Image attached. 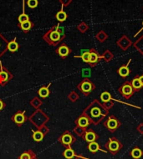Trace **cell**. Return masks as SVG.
<instances>
[{
  "mask_svg": "<svg viewBox=\"0 0 143 159\" xmlns=\"http://www.w3.org/2000/svg\"><path fill=\"white\" fill-rule=\"evenodd\" d=\"M131 61H132V59H129L127 64L121 65V67L118 68L117 73L122 78H126V77H128V75L131 74V70L129 68V64L131 63Z\"/></svg>",
  "mask_w": 143,
  "mask_h": 159,
  "instance_id": "cell-7",
  "label": "cell"
},
{
  "mask_svg": "<svg viewBox=\"0 0 143 159\" xmlns=\"http://www.w3.org/2000/svg\"><path fill=\"white\" fill-rule=\"evenodd\" d=\"M139 79H140L141 83H142V87H143V75H142V76H140V77H139Z\"/></svg>",
  "mask_w": 143,
  "mask_h": 159,
  "instance_id": "cell-33",
  "label": "cell"
},
{
  "mask_svg": "<svg viewBox=\"0 0 143 159\" xmlns=\"http://www.w3.org/2000/svg\"><path fill=\"white\" fill-rule=\"evenodd\" d=\"M100 99L102 100L103 103H106V102H108V101H110L112 100V97H111V95H110V93L108 92H103L100 95Z\"/></svg>",
  "mask_w": 143,
  "mask_h": 159,
  "instance_id": "cell-16",
  "label": "cell"
},
{
  "mask_svg": "<svg viewBox=\"0 0 143 159\" xmlns=\"http://www.w3.org/2000/svg\"><path fill=\"white\" fill-rule=\"evenodd\" d=\"M18 48H19V45L15 41H12L8 44V48L11 52H15L18 49Z\"/></svg>",
  "mask_w": 143,
  "mask_h": 159,
  "instance_id": "cell-20",
  "label": "cell"
},
{
  "mask_svg": "<svg viewBox=\"0 0 143 159\" xmlns=\"http://www.w3.org/2000/svg\"><path fill=\"white\" fill-rule=\"evenodd\" d=\"M95 85L93 84L90 80L86 79L84 81H82L80 83V84L79 85V89L85 94V95H88L90 94L94 89H95Z\"/></svg>",
  "mask_w": 143,
  "mask_h": 159,
  "instance_id": "cell-5",
  "label": "cell"
},
{
  "mask_svg": "<svg viewBox=\"0 0 143 159\" xmlns=\"http://www.w3.org/2000/svg\"><path fill=\"white\" fill-rule=\"evenodd\" d=\"M27 4L29 8L31 9H34L37 7L38 5V0H28L27 2Z\"/></svg>",
  "mask_w": 143,
  "mask_h": 159,
  "instance_id": "cell-24",
  "label": "cell"
},
{
  "mask_svg": "<svg viewBox=\"0 0 143 159\" xmlns=\"http://www.w3.org/2000/svg\"><path fill=\"white\" fill-rule=\"evenodd\" d=\"M90 119L87 115H83L80 117H79L77 120V124L79 125V127H86L87 126L90 125Z\"/></svg>",
  "mask_w": 143,
  "mask_h": 159,
  "instance_id": "cell-9",
  "label": "cell"
},
{
  "mask_svg": "<svg viewBox=\"0 0 143 159\" xmlns=\"http://www.w3.org/2000/svg\"><path fill=\"white\" fill-rule=\"evenodd\" d=\"M8 80V74L5 72H1L0 74V82H5Z\"/></svg>",
  "mask_w": 143,
  "mask_h": 159,
  "instance_id": "cell-27",
  "label": "cell"
},
{
  "mask_svg": "<svg viewBox=\"0 0 143 159\" xmlns=\"http://www.w3.org/2000/svg\"><path fill=\"white\" fill-rule=\"evenodd\" d=\"M90 76V71L89 70V69H85V70H83V76Z\"/></svg>",
  "mask_w": 143,
  "mask_h": 159,
  "instance_id": "cell-31",
  "label": "cell"
},
{
  "mask_svg": "<svg viewBox=\"0 0 143 159\" xmlns=\"http://www.w3.org/2000/svg\"><path fill=\"white\" fill-rule=\"evenodd\" d=\"M3 41L2 40V38L0 37V52L3 51V47H2L3 46Z\"/></svg>",
  "mask_w": 143,
  "mask_h": 159,
  "instance_id": "cell-32",
  "label": "cell"
},
{
  "mask_svg": "<svg viewBox=\"0 0 143 159\" xmlns=\"http://www.w3.org/2000/svg\"><path fill=\"white\" fill-rule=\"evenodd\" d=\"M49 38L53 42H58L60 38V33L57 30H52L49 33Z\"/></svg>",
  "mask_w": 143,
  "mask_h": 159,
  "instance_id": "cell-12",
  "label": "cell"
},
{
  "mask_svg": "<svg viewBox=\"0 0 143 159\" xmlns=\"http://www.w3.org/2000/svg\"><path fill=\"white\" fill-rule=\"evenodd\" d=\"M43 138H44V135L41 132H36L33 133V139L37 142L41 141Z\"/></svg>",
  "mask_w": 143,
  "mask_h": 159,
  "instance_id": "cell-23",
  "label": "cell"
},
{
  "mask_svg": "<svg viewBox=\"0 0 143 159\" xmlns=\"http://www.w3.org/2000/svg\"><path fill=\"white\" fill-rule=\"evenodd\" d=\"M80 58H82V60L85 63L89 64V59H90V51L89 52H85L84 53H82V55L80 56Z\"/></svg>",
  "mask_w": 143,
  "mask_h": 159,
  "instance_id": "cell-25",
  "label": "cell"
},
{
  "mask_svg": "<svg viewBox=\"0 0 143 159\" xmlns=\"http://www.w3.org/2000/svg\"><path fill=\"white\" fill-rule=\"evenodd\" d=\"M114 105V103L113 102H110V101H108V102H106V103H104V107L106 108L107 107V109H109V108H111V107Z\"/></svg>",
  "mask_w": 143,
  "mask_h": 159,
  "instance_id": "cell-28",
  "label": "cell"
},
{
  "mask_svg": "<svg viewBox=\"0 0 143 159\" xmlns=\"http://www.w3.org/2000/svg\"><path fill=\"white\" fill-rule=\"evenodd\" d=\"M122 147H123V145L121 144V142L115 137L110 138L105 145L106 149L107 150L108 152H110L111 155L117 154L121 150Z\"/></svg>",
  "mask_w": 143,
  "mask_h": 159,
  "instance_id": "cell-2",
  "label": "cell"
},
{
  "mask_svg": "<svg viewBox=\"0 0 143 159\" xmlns=\"http://www.w3.org/2000/svg\"><path fill=\"white\" fill-rule=\"evenodd\" d=\"M118 91L121 95L126 99H129L135 93V91L131 84V82H126L121 87H119Z\"/></svg>",
  "mask_w": 143,
  "mask_h": 159,
  "instance_id": "cell-4",
  "label": "cell"
},
{
  "mask_svg": "<svg viewBox=\"0 0 143 159\" xmlns=\"http://www.w3.org/2000/svg\"><path fill=\"white\" fill-rule=\"evenodd\" d=\"M14 122L18 124H20L23 123L24 122V116L23 113H17L15 116H14Z\"/></svg>",
  "mask_w": 143,
  "mask_h": 159,
  "instance_id": "cell-18",
  "label": "cell"
},
{
  "mask_svg": "<svg viewBox=\"0 0 143 159\" xmlns=\"http://www.w3.org/2000/svg\"><path fill=\"white\" fill-rule=\"evenodd\" d=\"M49 89H48L47 87H42V88L39 91V96H41L42 97H48V96H49Z\"/></svg>",
  "mask_w": 143,
  "mask_h": 159,
  "instance_id": "cell-22",
  "label": "cell"
},
{
  "mask_svg": "<svg viewBox=\"0 0 143 159\" xmlns=\"http://www.w3.org/2000/svg\"><path fill=\"white\" fill-rule=\"evenodd\" d=\"M131 84H132V87H133V89H134V91H135V93L139 92V91L143 87L141 83V81H140V79H139V77H137V76H136V77L132 79V81H131Z\"/></svg>",
  "mask_w": 143,
  "mask_h": 159,
  "instance_id": "cell-10",
  "label": "cell"
},
{
  "mask_svg": "<svg viewBox=\"0 0 143 159\" xmlns=\"http://www.w3.org/2000/svg\"><path fill=\"white\" fill-rule=\"evenodd\" d=\"M100 34L101 35V38H100V42H103V41H105V39L107 38V36H106V32H103V31H100Z\"/></svg>",
  "mask_w": 143,
  "mask_h": 159,
  "instance_id": "cell-29",
  "label": "cell"
},
{
  "mask_svg": "<svg viewBox=\"0 0 143 159\" xmlns=\"http://www.w3.org/2000/svg\"><path fill=\"white\" fill-rule=\"evenodd\" d=\"M20 27H21V28H22L23 30H24V31H28V30H29V29L31 28V27H32V23H31V22L29 21L24 22V23H22L20 24Z\"/></svg>",
  "mask_w": 143,
  "mask_h": 159,
  "instance_id": "cell-21",
  "label": "cell"
},
{
  "mask_svg": "<svg viewBox=\"0 0 143 159\" xmlns=\"http://www.w3.org/2000/svg\"><path fill=\"white\" fill-rule=\"evenodd\" d=\"M20 159H30V155L29 153H27V152L23 153L21 157H20Z\"/></svg>",
  "mask_w": 143,
  "mask_h": 159,
  "instance_id": "cell-30",
  "label": "cell"
},
{
  "mask_svg": "<svg viewBox=\"0 0 143 159\" xmlns=\"http://www.w3.org/2000/svg\"><path fill=\"white\" fill-rule=\"evenodd\" d=\"M3 103H2V101H0V110L3 108Z\"/></svg>",
  "mask_w": 143,
  "mask_h": 159,
  "instance_id": "cell-34",
  "label": "cell"
},
{
  "mask_svg": "<svg viewBox=\"0 0 143 159\" xmlns=\"http://www.w3.org/2000/svg\"><path fill=\"white\" fill-rule=\"evenodd\" d=\"M142 29H143V22H142ZM142 30H141V31H142ZM141 31H139V32H138V33L141 32ZM138 33H137V34H138Z\"/></svg>",
  "mask_w": 143,
  "mask_h": 159,
  "instance_id": "cell-35",
  "label": "cell"
},
{
  "mask_svg": "<svg viewBox=\"0 0 143 159\" xmlns=\"http://www.w3.org/2000/svg\"><path fill=\"white\" fill-rule=\"evenodd\" d=\"M84 138L86 142H88L90 143V142H96L99 138V136L93 130H89L86 132Z\"/></svg>",
  "mask_w": 143,
  "mask_h": 159,
  "instance_id": "cell-8",
  "label": "cell"
},
{
  "mask_svg": "<svg viewBox=\"0 0 143 159\" xmlns=\"http://www.w3.org/2000/svg\"><path fill=\"white\" fill-rule=\"evenodd\" d=\"M58 53L59 55H60L61 57L65 58L66 56H68V54L69 53V48L65 45H62L59 49H58Z\"/></svg>",
  "mask_w": 143,
  "mask_h": 159,
  "instance_id": "cell-14",
  "label": "cell"
},
{
  "mask_svg": "<svg viewBox=\"0 0 143 159\" xmlns=\"http://www.w3.org/2000/svg\"><path fill=\"white\" fill-rule=\"evenodd\" d=\"M56 19L59 22L65 21L67 19V14L64 11H59L57 14H56Z\"/></svg>",
  "mask_w": 143,
  "mask_h": 159,
  "instance_id": "cell-17",
  "label": "cell"
},
{
  "mask_svg": "<svg viewBox=\"0 0 143 159\" xmlns=\"http://www.w3.org/2000/svg\"><path fill=\"white\" fill-rule=\"evenodd\" d=\"M64 156H65V158L71 159L74 158V156H75V152H74V151H73L71 148H68L66 149L65 151V152H64Z\"/></svg>",
  "mask_w": 143,
  "mask_h": 159,
  "instance_id": "cell-19",
  "label": "cell"
},
{
  "mask_svg": "<svg viewBox=\"0 0 143 159\" xmlns=\"http://www.w3.org/2000/svg\"><path fill=\"white\" fill-rule=\"evenodd\" d=\"M103 124L110 132H115L116 130H117L121 125V122L113 115H111L106 120H105Z\"/></svg>",
  "mask_w": 143,
  "mask_h": 159,
  "instance_id": "cell-3",
  "label": "cell"
},
{
  "mask_svg": "<svg viewBox=\"0 0 143 159\" xmlns=\"http://www.w3.org/2000/svg\"><path fill=\"white\" fill-rule=\"evenodd\" d=\"M61 141H62V142H63L64 144H65V145H69V144H71V143L73 142L74 138H73V137H72L70 134L66 133V134H65V135L62 137Z\"/></svg>",
  "mask_w": 143,
  "mask_h": 159,
  "instance_id": "cell-15",
  "label": "cell"
},
{
  "mask_svg": "<svg viewBox=\"0 0 143 159\" xmlns=\"http://www.w3.org/2000/svg\"><path fill=\"white\" fill-rule=\"evenodd\" d=\"M130 155L133 159H140L143 155V152L139 148H134L130 152Z\"/></svg>",
  "mask_w": 143,
  "mask_h": 159,
  "instance_id": "cell-11",
  "label": "cell"
},
{
  "mask_svg": "<svg viewBox=\"0 0 143 159\" xmlns=\"http://www.w3.org/2000/svg\"><path fill=\"white\" fill-rule=\"evenodd\" d=\"M101 59V57L100 56V54L98 53V52L92 48L90 51V59H89V64L91 66V67H94L96 66V64L99 63V61Z\"/></svg>",
  "mask_w": 143,
  "mask_h": 159,
  "instance_id": "cell-6",
  "label": "cell"
},
{
  "mask_svg": "<svg viewBox=\"0 0 143 159\" xmlns=\"http://www.w3.org/2000/svg\"><path fill=\"white\" fill-rule=\"evenodd\" d=\"M19 21L20 23H24V22L29 21V16H28L27 14H25V13H23V14H21V15L19 17Z\"/></svg>",
  "mask_w": 143,
  "mask_h": 159,
  "instance_id": "cell-26",
  "label": "cell"
},
{
  "mask_svg": "<svg viewBox=\"0 0 143 159\" xmlns=\"http://www.w3.org/2000/svg\"><path fill=\"white\" fill-rule=\"evenodd\" d=\"M86 115L90 117L95 124H98L100 122L108 115V109H106L104 105H101L99 102H95L87 109Z\"/></svg>",
  "mask_w": 143,
  "mask_h": 159,
  "instance_id": "cell-1",
  "label": "cell"
},
{
  "mask_svg": "<svg viewBox=\"0 0 143 159\" xmlns=\"http://www.w3.org/2000/svg\"><path fill=\"white\" fill-rule=\"evenodd\" d=\"M89 148V150L92 152V153H96V152H97L98 151H102L103 152V150L102 149H100V145L96 142H90V144H89L88 146Z\"/></svg>",
  "mask_w": 143,
  "mask_h": 159,
  "instance_id": "cell-13",
  "label": "cell"
}]
</instances>
